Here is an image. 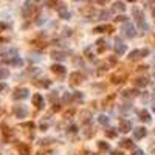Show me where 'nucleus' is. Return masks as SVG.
<instances>
[{
  "instance_id": "obj_33",
  "label": "nucleus",
  "mask_w": 155,
  "mask_h": 155,
  "mask_svg": "<svg viewBox=\"0 0 155 155\" xmlns=\"http://www.w3.org/2000/svg\"><path fill=\"white\" fill-rule=\"evenodd\" d=\"M73 98H75V101H82V99H84V95L81 93V92H75Z\"/></svg>"
},
{
  "instance_id": "obj_12",
  "label": "nucleus",
  "mask_w": 155,
  "mask_h": 155,
  "mask_svg": "<svg viewBox=\"0 0 155 155\" xmlns=\"http://www.w3.org/2000/svg\"><path fill=\"white\" fill-rule=\"evenodd\" d=\"M17 151H19V155H31V151H30V146L28 144H19L17 146Z\"/></svg>"
},
{
  "instance_id": "obj_14",
  "label": "nucleus",
  "mask_w": 155,
  "mask_h": 155,
  "mask_svg": "<svg viewBox=\"0 0 155 155\" xmlns=\"http://www.w3.org/2000/svg\"><path fill=\"white\" fill-rule=\"evenodd\" d=\"M6 64H10V65H14V67H22V65H23V61H22L19 56H13V59H8Z\"/></svg>"
},
{
  "instance_id": "obj_26",
  "label": "nucleus",
  "mask_w": 155,
  "mask_h": 155,
  "mask_svg": "<svg viewBox=\"0 0 155 155\" xmlns=\"http://www.w3.org/2000/svg\"><path fill=\"white\" fill-rule=\"evenodd\" d=\"M98 146H99V149H101V151H110V146H109V143H106V141H99L98 143Z\"/></svg>"
},
{
  "instance_id": "obj_34",
  "label": "nucleus",
  "mask_w": 155,
  "mask_h": 155,
  "mask_svg": "<svg viewBox=\"0 0 155 155\" xmlns=\"http://www.w3.org/2000/svg\"><path fill=\"white\" fill-rule=\"evenodd\" d=\"M71 101H73V96H71L70 93L64 95V103H71Z\"/></svg>"
},
{
  "instance_id": "obj_27",
  "label": "nucleus",
  "mask_w": 155,
  "mask_h": 155,
  "mask_svg": "<svg viewBox=\"0 0 155 155\" xmlns=\"http://www.w3.org/2000/svg\"><path fill=\"white\" fill-rule=\"evenodd\" d=\"M98 121H99V124L106 126V124H109V116H106V115H99V116H98Z\"/></svg>"
},
{
  "instance_id": "obj_48",
  "label": "nucleus",
  "mask_w": 155,
  "mask_h": 155,
  "mask_svg": "<svg viewBox=\"0 0 155 155\" xmlns=\"http://www.w3.org/2000/svg\"><path fill=\"white\" fill-rule=\"evenodd\" d=\"M112 155H123V152H118V151H115V152H112Z\"/></svg>"
},
{
  "instance_id": "obj_37",
  "label": "nucleus",
  "mask_w": 155,
  "mask_h": 155,
  "mask_svg": "<svg viewBox=\"0 0 155 155\" xmlns=\"http://www.w3.org/2000/svg\"><path fill=\"white\" fill-rule=\"evenodd\" d=\"M113 98H115V96H113V95H110V96H109V98H107V99H106V101H104V106H107V104H110V103H112V101H113Z\"/></svg>"
},
{
  "instance_id": "obj_7",
  "label": "nucleus",
  "mask_w": 155,
  "mask_h": 155,
  "mask_svg": "<svg viewBox=\"0 0 155 155\" xmlns=\"http://www.w3.org/2000/svg\"><path fill=\"white\" fill-rule=\"evenodd\" d=\"M13 113H14L17 118H25L26 115H28V112H26V109H25L23 106H14Z\"/></svg>"
},
{
  "instance_id": "obj_43",
  "label": "nucleus",
  "mask_w": 155,
  "mask_h": 155,
  "mask_svg": "<svg viewBox=\"0 0 155 155\" xmlns=\"http://www.w3.org/2000/svg\"><path fill=\"white\" fill-rule=\"evenodd\" d=\"M133 155H144V152H143L141 149H135V151H133Z\"/></svg>"
},
{
  "instance_id": "obj_16",
  "label": "nucleus",
  "mask_w": 155,
  "mask_h": 155,
  "mask_svg": "<svg viewBox=\"0 0 155 155\" xmlns=\"http://www.w3.org/2000/svg\"><path fill=\"white\" fill-rule=\"evenodd\" d=\"M96 48H98V53H104V51L109 48V45H107V42H106L104 39H99V40L96 42Z\"/></svg>"
},
{
  "instance_id": "obj_39",
  "label": "nucleus",
  "mask_w": 155,
  "mask_h": 155,
  "mask_svg": "<svg viewBox=\"0 0 155 155\" xmlns=\"http://www.w3.org/2000/svg\"><path fill=\"white\" fill-rule=\"evenodd\" d=\"M85 56H87L88 59H93V54H92V51H90V48L85 50Z\"/></svg>"
},
{
  "instance_id": "obj_23",
  "label": "nucleus",
  "mask_w": 155,
  "mask_h": 155,
  "mask_svg": "<svg viewBox=\"0 0 155 155\" xmlns=\"http://www.w3.org/2000/svg\"><path fill=\"white\" fill-rule=\"evenodd\" d=\"M121 95L124 98H135V96H138V92H136V90H124Z\"/></svg>"
},
{
  "instance_id": "obj_3",
  "label": "nucleus",
  "mask_w": 155,
  "mask_h": 155,
  "mask_svg": "<svg viewBox=\"0 0 155 155\" xmlns=\"http://www.w3.org/2000/svg\"><path fill=\"white\" fill-rule=\"evenodd\" d=\"M36 10H34V6H33V3L30 2V0H26V2L23 3V6H22V14H23V17H31V14L34 13Z\"/></svg>"
},
{
  "instance_id": "obj_50",
  "label": "nucleus",
  "mask_w": 155,
  "mask_h": 155,
  "mask_svg": "<svg viewBox=\"0 0 155 155\" xmlns=\"http://www.w3.org/2000/svg\"><path fill=\"white\" fill-rule=\"evenodd\" d=\"M152 14H154V17H155V8H154V11H152Z\"/></svg>"
},
{
  "instance_id": "obj_36",
  "label": "nucleus",
  "mask_w": 155,
  "mask_h": 155,
  "mask_svg": "<svg viewBox=\"0 0 155 155\" xmlns=\"http://www.w3.org/2000/svg\"><path fill=\"white\" fill-rule=\"evenodd\" d=\"M109 16H110V11H101L99 13V17H101V19H106Z\"/></svg>"
},
{
  "instance_id": "obj_41",
  "label": "nucleus",
  "mask_w": 155,
  "mask_h": 155,
  "mask_svg": "<svg viewBox=\"0 0 155 155\" xmlns=\"http://www.w3.org/2000/svg\"><path fill=\"white\" fill-rule=\"evenodd\" d=\"M23 127H28V129H34V123H26V124H23Z\"/></svg>"
},
{
  "instance_id": "obj_40",
  "label": "nucleus",
  "mask_w": 155,
  "mask_h": 155,
  "mask_svg": "<svg viewBox=\"0 0 155 155\" xmlns=\"http://www.w3.org/2000/svg\"><path fill=\"white\" fill-rule=\"evenodd\" d=\"M73 115H75V110H68V112H65L64 118H70V116H73Z\"/></svg>"
},
{
  "instance_id": "obj_2",
  "label": "nucleus",
  "mask_w": 155,
  "mask_h": 155,
  "mask_svg": "<svg viewBox=\"0 0 155 155\" xmlns=\"http://www.w3.org/2000/svg\"><path fill=\"white\" fill-rule=\"evenodd\" d=\"M123 33L126 37H135L136 36V31H135V26L130 23V22H123Z\"/></svg>"
},
{
  "instance_id": "obj_19",
  "label": "nucleus",
  "mask_w": 155,
  "mask_h": 155,
  "mask_svg": "<svg viewBox=\"0 0 155 155\" xmlns=\"http://www.w3.org/2000/svg\"><path fill=\"white\" fill-rule=\"evenodd\" d=\"M51 71L58 73V75H64V73H65V67L59 65V64H54V65H51Z\"/></svg>"
},
{
  "instance_id": "obj_6",
  "label": "nucleus",
  "mask_w": 155,
  "mask_h": 155,
  "mask_svg": "<svg viewBox=\"0 0 155 155\" xmlns=\"http://www.w3.org/2000/svg\"><path fill=\"white\" fill-rule=\"evenodd\" d=\"M84 79H85V76H84V75H81L79 71H76V73H71V75H70V81H71V84H75V85L81 84Z\"/></svg>"
},
{
  "instance_id": "obj_30",
  "label": "nucleus",
  "mask_w": 155,
  "mask_h": 155,
  "mask_svg": "<svg viewBox=\"0 0 155 155\" xmlns=\"http://www.w3.org/2000/svg\"><path fill=\"white\" fill-rule=\"evenodd\" d=\"M107 28H109V25H101V26H96V28H93V33H104Z\"/></svg>"
},
{
  "instance_id": "obj_1",
  "label": "nucleus",
  "mask_w": 155,
  "mask_h": 155,
  "mask_svg": "<svg viewBox=\"0 0 155 155\" xmlns=\"http://www.w3.org/2000/svg\"><path fill=\"white\" fill-rule=\"evenodd\" d=\"M132 14H133V17H135V20H136V23H138L140 28L141 30H148V23H146L144 16H143L140 8H132Z\"/></svg>"
},
{
  "instance_id": "obj_21",
  "label": "nucleus",
  "mask_w": 155,
  "mask_h": 155,
  "mask_svg": "<svg viewBox=\"0 0 155 155\" xmlns=\"http://www.w3.org/2000/svg\"><path fill=\"white\" fill-rule=\"evenodd\" d=\"M140 58H143L141 50H133V51H130V54H129V61H136V59H140Z\"/></svg>"
},
{
  "instance_id": "obj_8",
  "label": "nucleus",
  "mask_w": 155,
  "mask_h": 155,
  "mask_svg": "<svg viewBox=\"0 0 155 155\" xmlns=\"http://www.w3.org/2000/svg\"><path fill=\"white\" fill-rule=\"evenodd\" d=\"M31 101H33V106H36L37 109H42L43 107V96L40 93H36L33 98H31Z\"/></svg>"
},
{
  "instance_id": "obj_35",
  "label": "nucleus",
  "mask_w": 155,
  "mask_h": 155,
  "mask_svg": "<svg viewBox=\"0 0 155 155\" xmlns=\"http://www.w3.org/2000/svg\"><path fill=\"white\" fill-rule=\"evenodd\" d=\"M126 20H127L126 16H116L115 17V22H126Z\"/></svg>"
},
{
  "instance_id": "obj_15",
  "label": "nucleus",
  "mask_w": 155,
  "mask_h": 155,
  "mask_svg": "<svg viewBox=\"0 0 155 155\" xmlns=\"http://www.w3.org/2000/svg\"><path fill=\"white\" fill-rule=\"evenodd\" d=\"M81 14H82L84 17H87V19H92V17L96 14V11L90 6V8H84V10H81Z\"/></svg>"
},
{
  "instance_id": "obj_4",
  "label": "nucleus",
  "mask_w": 155,
  "mask_h": 155,
  "mask_svg": "<svg viewBox=\"0 0 155 155\" xmlns=\"http://www.w3.org/2000/svg\"><path fill=\"white\" fill-rule=\"evenodd\" d=\"M58 14H59L61 19H64V20L71 19V14H70V11L67 10L65 5H59V6H58Z\"/></svg>"
},
{
  "instance_id": "obj_11",
  "label": "nucleus",
  "mask_w": 155,
  "mask_h": 155,
  "mask_svg": "<svg viewBox=\"0 0 155 155\" xmlns=\"http://www.w3.org/2000/svg\"><path fill=\"white\" fill-rule=\"evenodd\" d=\"M126 78H127L126 73H120V75L116 73V75H113V76L110 78V81H112L113 84H121V82H124V81H126Z\"/></svg>"
},
{
  "instance_id": "obj_31",
  "label": "nucleus",
  "mask_w": 155,
  "mask_h": 155,
  "mask_svg": "<svg viewBox=\"0 0 155 155\" xmlns=\"http://www.w3.org/2000/svg\"><path fill=\"white\" fill-rule=\"evenodd\" d=\"M8 76H10V71L6 68H0V79H6Z\"/></svg>"
},
{
  "instance_id": "obj_22",
  "label": "nucleus",
  "mask_w": 155,
  "mask_h": 155,
  "mask_svg": "<svg viewBox=\"0 0 155 155\" xmlns=\"http://www.w3.org/2000/svg\"><path fill=\"white\" fill-rule=\"evenodd\" d=\"M138 116H140V120H141V121H144V123H151V115H149V112L141 110V112L138 113Z\"/></svg>"
},
{
  "instance_id": "obj_24",
  "label": "nucleus",
  "mask_w": 155,
  "mask_h": 155,
  "mask_svg": "<svg viewBox=\"0 0 155 155\" xmlns=\"http://www.w3.org/2000/svg\"><path fill=\"white\" fill-rule=\"evenodd\" d=\"M113 10H116V11H126V6H124V3L123 2H115L113 3Z\"/></svg>"
},
{
  "instance_id": "obj_13",
  "label": "nucleus",
  "mask_w": 155,
  "mask_h": 155,
  "mask_svg": "<svg viewBox=\"0 0 155 155\" xmlns=\"http://www.w3.org/2000/svg\"><path fill=\"white\" fill-rule=\"evenodd\" d=\"M146 133H148V130L144 129V127H136V129L133 130V136L136 140H141V138H144L146 136Z\"/></svg>"
},
{
  "instance_id": "obj_44",
  "label": "nucleus",
  "mask_w": 155,
  "mask_h": 155,
  "mask_svg": "<svg viewBox=\"0 0 155 155\" xmlns=\"http://www.w3.org/2000/svg\"><path fill=\"white\" fill-rule=\"evenodd\" d=\"M48 5H50L51 8H54V5H56V0H48Z\"/></svg>"
},
{
  "instance_id": "obj_10",
  "label": "nucleus",
  "mask_w": 155,
  "mask_h": 155,
  "mask_svg": "<svg viewBox=\"0 0 155 155\" xmlns=\"http://www.w3.org/2000/svg\"><path fill=\"white\" fill-rule=\"evenodd\" d=\"M132 129V123L130 121H127V120H120V130L123 133H127V132H130Z\"/></svg>"
},
{
  "instance_id": "obj_32",
  "label": "nucleus",
  "mask_w": 155,
  "mask_h": 155,
  "mask_svg": "<svg viewBox=\"0 0 155 155\" xmlns=\"http://www.w3.org/2000/svg\"><path fill=\"white\" fill-rule=\"evenodd\" d=\"M82 123H85V124H88L90 123V112H82Z\"/></svg>"
},
{
  "instance_id": "obj_53",
  "label": "nucleus",
  "mask_w": 155,
  "mask_h": 155,
  "mask_svg": "<svg viewBox=\"0 0 155 155\" xmlns=\"http://www.w3.org/2000/svg\"><path fill=\"white\" fill-rule=\"evenodd\" d=\"M154 112H155V106H154Z\"/></svg>"
},
{
  "instance_id": "obj_55",
  "label": "nucleus",
  "mask_w": 155,
  "mask_h": 155,
  "mask_svg": "<svg viewBox=\"0 0 155 155\" xmlns=\"http://www.w3.org/2000/svg\"><path fill=\"white\" fill-rule=\"evenodd\" d=\"M75 2H78V0H75Z\"/></svg>"
},
{
  "instance_id": "obj_42",
  "label": "nucleus",
  "mask_w": 155,
  "mask_h": 155,
  "mask_svg": "<svg viewBox=\"0 0 155 155\" xmlns=\"http://www.w3.org/2000/svg\"><path fill=\"white\" fill-rule=\"evenodd\" d=\"M61 110V106L59 104H53V112H59Z\"/></svg>"
},
{
  "instance_id": "obj_54",
  "label": "nucleus",
  "mask_w": 155,
  "mask_h": 155,
  "mask_svg": "<svg viewBox=\"0 0 155 155\" xmlns=\"http://www.w3.org/2000/svg\"><path fill=\"white\" fill-rule=\"evenodd\" d=\"M154 64H155V59H154Z\"/></svg>"
},
{
  "instance_id": "obj_46",
  "label": "nucleus",
  "mask_w": 155,
  "mask_h": 155,
  "mask_svg": "<svg viewBox=\"0 0 155 155\" xmlns=\"http://www.w3.org/2000/svg\"><path fill=\"white\" fill-rule=\"evenodd\" d=\"M107 2H109V0H98V3H99V5H106Z\"/></svg>"
},
{
  "instance_id": "obj_49",
  "label": "nucleus",
  "mask_w": 155,
  "mask_h": 155,
  "mask_svg": "<svg viewBox=\"0 0 155 155\" xmlns=\"http://www.w3.org/2000/svg\"><path fill=\"white\" fill-rule=\"evenodd\" d=\"M127 2H132L133 3V2H136V0H127Z\"/></svg>"
},
{
  "instance_id": "obj_25",
  "label": "nucleus",
  "mask_w": 155,
  "mask_h": 155,
  "mask_svg": "<svg viewBox=\"0 0 155 155\" xmlns=\"http://www.w3.org/2000/svg\"><path fill=\"white\" fill-rule=\"evenodd\" d=\"M120 144H121V148H124V149H132L133 148V143L130 140H123Z\"/></svg>"
},
{
  "instance_id": "obj_52",
  "label": "nucleus",
  "mask_w": 155,
  "mask_h": 155,
  "mask_svg": "<svg viewBox=\"0 0 155 155\" xmlns=\"http://www.w3.org/2000/svg\"><path fill=\"white\" fill-rule=\"evenodd\" d=\"M88 155H95V154H88Z\"/></svg>"
},
{
  "instance_id": "obj_28",
  "label": "nucleus",
  "mask_w": 155,
  "mask_h": 155,
  "mask_svg": "<svg viewBox=\"0 0 155 155\" xmlns=\"http://www.w3.org/2000/svg\"><path fill=\"white\" fill-rule=\"evenodd\" d=\"M106 135L109 136V138H115V136L118 135V130L116 129H109V130H106Z\"/></svg>"
},
{
  "instance_id": "obj_45",
  "label": "nucleus",
  "mask_w": 155,
  "mask_h": 155,
  "mask_svg": "<svg viewBox=\"0 0 155 155\" xmlns=\"http://www.w3.org/2000/svg\"><path fill=\"white\" fill-rule=\"evenodd\" d=\"M5 88H6V84H5V82H0V92L5 90Z\"/></svg>"
},
{
  "instance_id": "obj_9",
  "label": "nucleus",
  "mask_w": 155,
  "mask_h": 155,
  "mask_svg": "<svg viewBox=\"0 0 155 155\" xmlns=\"http://www.w3.org/2000/svg\"><path fill=\"white\" fill-rule=\"evenodd\" d=\"M127 51V47L123 43V42H120L116 39V45H115V53H116V56H123V54Z\"/></svg>"
},
{
  "instance_id": "obj_29",
  "label": "nucleus",
  "mask_w": 155,
  "mask_h": 155,
  "mask_svg": "<svg viewBox=\"0 0 155 155\" xmlns=\"http://www.w3.org/2000/svg\"><path fill=\"white\" fill-rule=\"evenodd\" d=\"M31 45H34V47H37V48H45L48 43H45V42H40V40H33Z\"/></svg>"
},
{
  "instance_id": "obj_51",
  "label": "nucleus",
  "mask_w": 155,
  "mask_h": 155,
  "mask_svg": "<svg viewBox=\"0 0 155 155\" xmlns=\"http://www.w3.org/2000/svg\"><path fill=\"white\" fill-rule=\"evenodd\" d=\"M34 2H42V0H34Z\"/></svg>"
},
{
  "instance_id": "obj_5",
  "label": "nucleus",
  "mask_w": 155,
  "mask_h": 155,
  "mask_svg": "<svg viewBox=\"0 0 155 155\" xmlns=\"http://www.w3.org/2000/svg\"><path fill=\"white\" fill-rule=\"evenodd\" d=\"M28 93H30L28 88H25V87H22V88H16L13 98H14V99H25V98H28Z\"/></svg>"
},
{
  "instance_id": "obj_18",
  "label": "nucleus",
  "mask_w": 155,
  "mask_h": 155,
  "mask_svg": "<svg viewBox=\"0 0 155 155\" xmlns=\"http://www.w3.org/2000/svg\"><path fill=\"white\" fill-rule=\"evenodd\" d=\"M34 85L37 87H43V88H48L51 85V81L50 79H40V81H34Z\"/></svg>"
},
{
  "instance_id": "obj_47",
  "label": "nucleus",
  "mask_w": 155,
  "mask_h": 155,
  "mask_svg": "<svg viewBox=\"0 0 155 155\" xmlns=\"http://www.w3.org/2000/svg\"><path fill=\"white\" fill-rule=\"evenodd\" d=\"M5 28H6V25H5V23H2V22H0V31H3Z\"/></svg>"
},
{
  "instance_id": "obj_38",
  "label": "nucleus",
  "mask_w": 155,
  "mask_h": 155,
  "mask_svg": "<svg viewBox=\"0 0 155 155\" xmlns=\"http://www.w3.org/2000/svg\"><path fill=\"white\" fill-rule=\"evenodd\" d=\"M68 132L76 133V132H78V127H76V126H70V127H68Z\"/></svg>"
},
{
  "instance_id": "obj_17",
  "label": "nucleus",
  "mask_w": 155,
  "mask_h": 155,
  "mask_svg": "<svg viewBox=\"0 0 155 155\" xmlns=\"http://www.w3.org/2000/svg\"><path fill=\"white\" fill-rule=\"evenodd\" d=\"M51 58L56 59V61H64L67 58V53L65 51H53L51 53Z\"/></svg>"
},
{
  "instance_id": "obj_20",
  "label": "nucleus",
  "mask_w": 155,
  "mask_h": 155,
  "mask_svg": "<svg viewBox=\"0 0 155 155\" xmlns=\"http://www.w3.org/2000/svg\"><path fill=\"white\" fill-rule=\"evenodd\" d=\"M133 84L136 85V87H146L149 84V81L146 79V78H136L135 81H133Z\"/></svg>"
}]
</instances>
